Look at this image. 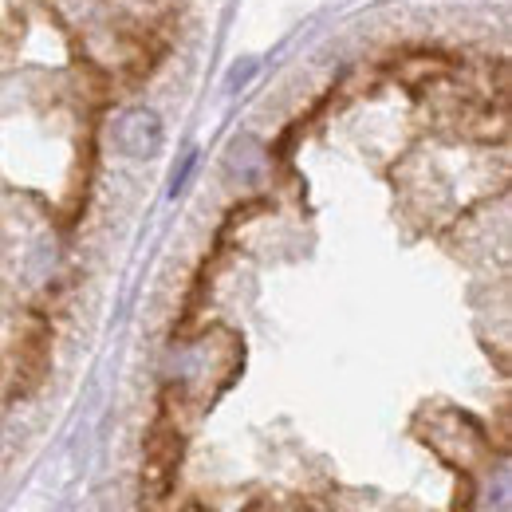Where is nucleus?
<instances>
[{
    "label": "nucleus",
    "instance_id": "4",
    "mask_svg": "<svg viewBox=\"0 0 512 512\" xmlns=\"http://www.w3.org/2000/svg\"><path fill=\"white\" fill-rule=\"evenodd\" d=\"M253 60H245L241 67H233V83H245V75H253Z\"/></svg>",
    "mask_w": 512,
    "mask_h": 512
},
{
    "label": "nucleus",
    "instance_id": "3",
    "mask_svg": "<svg viewBox=\"0 0 512 512\" xmlns=\"http://www.w3.org/2000/svg\"><path fill=\"white\" fill-rule=\"evenodd\" d=\"M193 162H197V154H186V162H182V170H178V174H174V186H170V193H174V197H178V190H182V186H186V178H190V170H193Z\"/></svg>",
    "mask_w": 512,
    "mask_h": 512
},
{
    "label": "nucleus",
    "instance_id": "1",
    "mask_svg": "<svg viewBox=\"0 0 512 512\" xmlns=\"http://www.w3.org/2000/svg\"><path fill=\"white\" fill-rule=\"evenodd\" d=\"M182 465V430L170 414H162L146 438V469L142 481L150 489V497H166L174 489V473Z\"/></svg>",
    "mask_w": 512,
    "mask_h": 512
},
{
    "label": "nucleus",
    "instance_id": "2",
    "mask_svg": "<svg viewBox=\"0 0 512 512\" xmlns=\"http://www.w3.org/2000/svg\"><path fill=\"white\" fill-rule=\"evenodd\" d=\"M115 142L127 158H154L166 142V130H162V119L154 111H127L119 123H115Z\"/></svg>",
    "mask_w": 512,
    "mask_h": 512
}]
</instances>
